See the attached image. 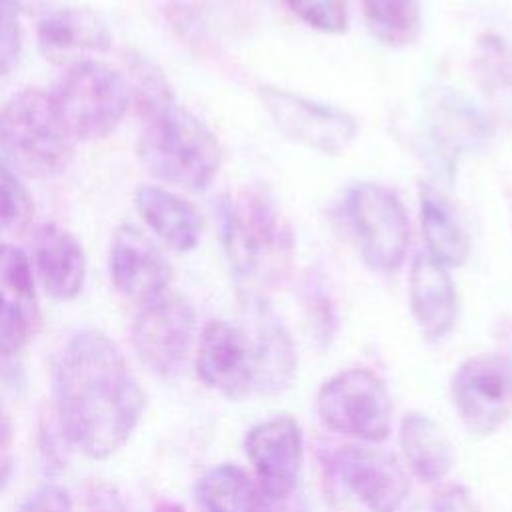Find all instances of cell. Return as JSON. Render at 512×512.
I'll return each instance as SVG.
<instances>
[{"label":"cell","instance_id":"1","mask_svg":"<svg viewBox=\"0 0 512 512\" xmlns=\"http://www.w3.org/2000/svg\"><path fill=\"white\" fill-rule=\"evenodd\" d=\"M146 394L120 348L98 330L74 334L54 364L58 430L84 456L104 460L138 426Z\"/></svg>","mask_w":512,"mask_h":512},{"label":"cell","instance_id":"2","mask_svg":"<svg viewBox=\"0 0 512 512\" xmlns=\"http://www.w3.org/2000/svg\"><path fill=\"white\" fill-rule=\"evenodd\" d=\"M222 242L240 296H264L286 280L294 262V232L274 196L248 186L222 198Z\"/></svg>","mask_w":512,"mask_h":512},{"label":"cell","instance_id":"3","mask_svg":"<svg viewBox=\"0 0 512 512\" xmlns=\"http://www.w3.org/2000/svg\"><path fill=\"white\" fill-rule=\"evenodd\" d=\"M136 156L158 180L204 190L222 166V146L216 134L190 110L174 104L144 120Z\"/></svg>","mask_w":512,"mask_h":512},{"label":"cell","instance_id":"4","mask_svg":"<svg viewBox=\"0 0 512 512\" xmlns=\"http://www.w3.org/2000/svg\"><path fill=\"white\" fill-rule=\"evenodd\" d=\"M74 142L50 92L26 88L0 108V162L18 176L62 174L74 158Z\"/></svg>","mask_w":512,"mask_h":512},{"label":"cell","instance_id":"5","mask_svg":"<svg viewBox=\"0 0 512 512\" xmlns=\"http://www.w3.org/2000/svg\"><path fill=\"white\" fill-rule=\"evenodd\" d=\"M50 96L74 140L110 136L132 102L126 76L100 60L66 66Z\"/></svg>","mask_w":512,"mask_h":512},{"label":"cell","instance_id":"6","mask_svg":"<svg viewBox=\"0 0 512 512\" xmlns=\"http://www.w3.org/2000/svg\"><path fill=\"white\" fill-rule=\"evenodd\" d=\"M344 210L364 264L374 272L396 270L408 250V214L396 192L376 182H358L346 192Z\"/></svg>","mask_w":512,"mask_h":512},{"label":"cell","instance_id":"7","mask_svg":"<svg viewBox=\"0 0 512 512\" xmlns=\"http://www.w3.org/2000/svg\"><path fill=\"white\" fill-rule=\"evenodd\" d=\"M322 424L334 432L382 442L392 428V400L384 382L368 368H348L328 378L316 396Z\"/></svg>","mask_w":512,"mask_h":512},{"label":"cell","instance_id":"8","mask_svg":"<svg viewBox=\"0 0 512 512\" xmlns=\"http://www.w3.org/2000/svg\"><path fill=\"white\" fill-rule=\"evenodd\" d=\"M256 92L276 130L308 150L340 156L358 138V120L338 106L272 84H260Z\"/></svg>","mask_w":512,"mask_h":512},{"label":"cell","instance_id":"9","mask_svg":"<svg viewBox=\"0 0 512 512\" xmlns=\"http://www.w3.org/2000/svg\"><path fill=\"white\" fill-rule=\"evenodd\" d=\"M196 330L190 300L174 290L140 304L132 322V346L138 360L158 376L176 374L188 358Z\"/></svg>","mask_w":512,"mask_h":512},{"label":"cell","instance_id":"10","mask_svg":"<svg viewBox=\"0 0 512 512\" xmlns=\"http://www.w3.org/2000/svg\"><path fill=\"white\" fill-rule=\"evenodd\" d=\"M450 394L470 432L494 434L512 416V360L498 352L464 360L452 376Z\"/></svg>","mask_w":512,"mask_h":512},{"label":"cell","instance_id":"11","mask_svg":"<svg viewBox=\"0 0 512 512\" xmlns=\"http://www.w3.org/2000/svg\"><path fill=\"white\" fill-rule=\"evenodd\" d=\"M244 450L262 494L272 502L286 500L296 488L304 460V438L298 422L290 416L258 422L248 430Z\"/></svg>","mask_w":512,"mask_h":512},{"label":"cell","instance_id":"12","mask_svg":"<svg viewBox=\"0 0 512 512\" xmlns=\"http://www.w3.org/2000/svg\"><path fill=\"white\" fill-rule=\"evenodd\" d=\"M332 462L344 486L370 512H398L406 502L410 480L392 452L346 444L332 454Z\"/></svg>","mask_w":512,"mask_h":512},{"label":"cell","instance_id":"13","mask_svg":"<svg viewBox=\"0 0 512 512\" xmlns=\"http://www.w3.org/2000/svg\"><path fill=\"white\" fill-rule=\"evenodd\" d=\"M424 134L434 156L452 168L460 156L484 150L494 130L466 94L454 88H440L430 96L424 110Z\"/></svg>","mask_w":512,"mask_h":512},{"label":"cell","instance_id":"14","mask_svg":"<svg viewBox=\"0 0 512 512\" xmlns=\"http://www.w3.org/2000/svg\"><path fill=\"white\" fill-rule=\"evenodd\" d=\"M248 318L244 330L254 364V390L266 396L282 394L296 376L298 356L290 332L270 308L266 296H240Z\"/></svg>","mask_w":512,"mask_h":512},{"label":"cell","instance_id":"15","mask_svg":"<svg viewBox=\"0 0 512 512\" xmlns=\"http://www.w3.org/2000/svg\"><path fill=\"white\" fill-rule=\"evenodd\" d=\"M40 324L34 270L24 250L0 242V356L20 354Z\"/></svg>","mask_w":512,"mask_h":512},{"label":"cell","instance_id":"16","mask_svg":"<svg viewBox=\"0 0 512 512\" xmlns=\"http://www.w3.org/2000/svg\"><path fill=\"white\" fill-rule=\"evenodd\" d=\"M108 270L116 290L138 304L166 292L172 278L166 254L134 224H120L114 230Z\"/></svg>","mask_w":512,"mask_h":512},{"label":"cell","instance_id":"17","mask_svg":"<svg viewBox=\"0 0 512 512\" xmlns=\"http://www.w3.org/2000/svg\"><path fill=\"white\" fill-rule=\"evenodd\" d=\"M196 372L206 386L242 400L254 388L252 350L244 330L226 320L208 322L198 340Z\"/></svg>","mask_w":512,"mask_h":512},{"label":"cell","instance_id":"18","mask_svg":"<svg viewBox=\"0 0 512 512\" xmlns=\"http://www.w3.org/2000/svg\"><path fill=\"white\" fill-rule=\"evenodd\" d=\"M38 48L46 60L72 66L96 60L112 46V32L100 12L88 6H64L48 12L36 28Z\"/></svg>","mask_w":512,"mask_h":512},{"label":"cell","instance_id":"19","mask_svg":"<svg viewBox=\"0 0 512 512\" xmlns=\"http://www.w3.org/2000/svg\"><path fill=\"white\" fill-rule=\"evenodd\" d=\"M408 302L424 338L442 340L448 336L458 318V294L450 268L438 264L426 252H418L410 266Z\"/></svg>","mask_w":512,"mask_h":512},{"label":"cell","instance_id":"20","mask_svg":"<svg viewBox=\"0 0 512 512\" xmlns=\"http://www.w3.org/2000/svg\"><path fill=\"white\" fill-rule=\"evenodd\" d=\"M32 266L46 294L58 302H70L80 296L88 260L80 240L66 228L48 222L36 230Z\"/></svg>","mask_w":512,"mask_h":512},{"label":"cell","instance_id":"21","mask_svg":"<svg viewBox=\"0 0 512 512\" xmlns=\"http://www.w3.org/2000/svg\"><path fill=\"white\" fill-rule=\"evenodd\" d=\"M134 206L148 228L172 250L190 252L200 242L202 216L192 202L162 186L142 184L134 190Z\"/></svg>","mask_w":512,"mask_h":512},{"label":"cell","instance_id":"22","mask_svg":"<svg viewBox=\"0 0 512 512\" xmlns=\"http://www.w3.org/2000/svg\"><path fill=\"white\" fill-rule=\"evenodd\" d=\"M418 200L426 254L446 268L462 266L470 256L472 244L456 210L430 184L420 186Z\"/></svg>","mask_w":512,"mask_h":512},{"label":"cell","instance_id":"23","mask_svg":"<svg viewBox=\"0 0 512 512\" xmlns=\"http://www.w3.org/2000/svg\"><path fill=\"white\" fill-rule=\"evenodd\" d=\"M472 74L490 114L512 132V42L492 32L478 36Z\"/></svg>","mask_w":512,"mask_h":512},{"label":"cell","instance_id":"24","mask_svg":"<svg viewBox=\"0 0 512 512\" xmlns=\"http://www.w3.org/2000/svg\"><path fill=\"white\" fill-rule=\"evenodd\" d=\"M404 460L412 474L426 482H440L454 464L452 444L446 432L424 412H406L398 432Z\"/></svg>","mask_w":512,"mask_h":512},{"label":"cell","instance_id":"25","mask_svg":"<svg viewBox=\"0 0 512 512\" xmlns=\"http://www.w3.org/2000/svg\"><path fill=\"white\" fill-rule=\"evenodd\" d=\"M196 498L204 512H260L268 502L258 482L228 462L210 468L198 480Z\"/></svg>","mask_w":512,"mask_h":512},{"label":"cell","instance_id":"26","mask_svg":"<svg viewBox=\"0 0 512 512\" xmlns=\"http://www.w3.org/2000/svg\"><path fill=\"white\" fill-rule=\"evenodd\" d=\"M370 34L384 46L404 48L422 32V0H362Z\"/></svg>","mask_w":512,"mask_h":512},{"label":"cell","instance_id":"27","mask_svg":"<svg viewBox=\"0 0 512 512\" xmlns=\"http://www.w3.org/2000/svg\"><path fill=\"white\" fill-rule=\"evenodd\" d=\"M126 82L130 96L136 100V108L142 120L156 116L158 112L176 104L172 86L162 68L140 52L126 54Z\"/></svg>","mask_w":512,"mask_h":512},{"label":"cell","instance_id":"28","mask_svg":"<svg viewBox=\"0 0 512 512\" xmlns=\"http://www.w3.org/2000/svg\"><path fill=\"white\" fill-rule=\"evenodd\" d=\"M34 218V202L18 174L0 162V238L22 234Z\"/></svg>","mask_w":512,"mask_h":512},{"label":"cell","instance_id":"29","mask_svg":"<svg viewBox=\"0 0 512 512\" xmlns=\"http://www.w3.org/2000/svg\"><path fill=\"white\" fill-rule=\"evenodd\" d=\"M290 12L306 26L324 34H344L348 30V0H284Z\"/></svg>","mask_w":512,"mask_h":512},{"label":"cell","instance_id":"30","mask_svg":"<svg viewBox=\"0 0 512 512\" xmlns=\"http://www.w3.org/2000/svg\"><path fill=\"white\" fill-rule=\"evenodd\" d=\"M302 304L306 310V318L314 340L320 346H328L336 332V312L334 304L324 290L322 282L316 276H308L302 282Z\"/></svg>","mask_w":512,"mask_h":512},{"label":"cell","instance_id":"31","mask_svg":"<svg viewBox=\"0 0 512 512\" xmlns=\"http://www.w3.org/2000/svg\"><path fill=\"white\" fill-rule=\"evenodd\" d=\"M18 14L20 12L8 0H0V76L18 62L22 52V26Z\"/></svg>","mask_w":512,"mask_h":512},{"label":"cell","instance_id":"32","mask_svg":"<svg viewBox=\"0 0 512 512\" xmlns=\"http://www.w3.org/2000/svg\"><path fill=\"white\" fill-rule=\"evenodd\" d=\"M432 512H482L462 484H442L432 494Z\"/></svg>","mask_w":512,"mask_h":512},{"label":"cell","instance_id":"33","mask_svg":"<svg viewBox=\"0 0 512 512\" xmlns=\"http://www.w3.org/2000/svg\"><path fill=\"white\" fill-rule=\"evenodd\" d=\"M18 512H72L70 494L58 484H46L36 490Z\"/></svg>","mask_w":512,"mask_h":512},{"label":"cell","instance_id":"34","mask_svg":"<svg viewBox=\"0 0 512 512\" xmlns=\"http://www.w3.org/2000/svg\"><path fill=\"white\" fill-rule=\"evenodd\" d=\"M14 466V426L8 412L0 406V490L8 482Z\"/></svg>","mask_w":512,"mask_h":512},{"label":"cell","instance_id":"35","mask_svg":"<svg viewBox=\"0 0 512 512\" xmlns=\"http://www.w3.org/2000/svg\"><path fill=\"white\" fill-rule=\"evenodd\" d=\"M18 12H24V14H32L38 10V6L42 4V0H8Z\"/></svg>","mask_w":512,"mask_h":512},{"label":"cell","instance_id":"36","mask_svg":"<svg viewBox=\"0 0 512 512\" xmlns=\"http://www.w3.org/2000/svg\"><path fill=\"white\" fill-rule=\"evenodd\" d=\"M154 512H186V508L172 500H160V502H156Z\"/></svg>","mask_w":512,"mask_h":512},{"label":"cell","instance_id":"37","mask_svg":"<svg viewBox=\"0 0 512 512\" xmlns=\"http://www.w3.org/2000/svg\"><path fill=\"white\" fill-rule=\"evenodd\" d=\"M272 504H274V502H272V500H268V502L260 508V512H280V510H276Z\"/></svg>","mask_w":512,"mask_h":512}]
</instances>
